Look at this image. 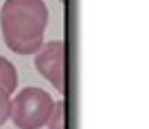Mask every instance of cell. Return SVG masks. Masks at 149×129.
I'll use <instances>...</instances> for the list:
<instances>
[{"mask_svg":"<svg viewBox=\"0 0 149 129\" xmlns=\"http://www.w3.org/2000/svg\"><path fill=\"white\" fill-rule=\"evenodd\" d=\"M48 9L44 0H7L0 9V31L7 48L33 55L44 42Z\"/></svg>","mask_w":149,"mask_h":129,"instance_id":"obj_1","label":"cell"},{"mask_svg":"<svg viewBox=\"0 0 149 129\" xmlns=\"http://www.w3.org/2000/svg\"><path fill=\"white\" fill-rule=\"evenodd\" d=\"M55 107V98L44 88H24L11 98L9 118L18 129H42Z\"/></svg>","mask_w":149,"mask_h":129,"instance_id":"obj_2","label":"cell"},{"mask_svg":"<svg viewBox=\"0 0 149 129\" xmlns=\"http://www.w3.org/2000/svg\"><path fill=\"white\" fill-rule=\"evenodd\" d=\"M35 68L57 92H64V77H66V46L61 40L42 42L35 53Z\"/></svg>","mask_w":149,"mask_h":129,"instance_id":"obj_3","label":"cell"},{"mask_svg":"<svg viewBox=\"0 0 149 129\" xmlns=\"http://www.w3.org/2000/svg\"><path fill=\"white\" fill-rule=\"evenodd\" d=\"M18 88V70L9 59L0 55V90L7 94H13Z\"/></svg>","mask_w":149,"mask_h":129,"instance_id":"obj_4","label":"cell"},{"mask_svg":"<svg viewBox=\"0 0 149 129\" xmlns=\"http://www.w3.org/2000/svg\"><path fill=\"white\" fill-rule=\"evenodd\" d=\"M64 101H55V107H53L51 116H48V123L46 127L48 129H66L64 127Z\"/></svg>","mask_w":149,"mask_h":129,"instance_id":"obj_5","label":"cell"},{"mask_svg":"<svg viewBox=\"0 0 149 129\" xmlns=\"http://www.w3.org/2000/svg\"><path fill=\"white\" fill-rule=\"evenodd\" d=\"M9 107H11V94L0 90V127L9 120Z\"/></svg>","mask_w":149,"mask_h":129,"instance_id":"obj_6","label":"cell"},{"mask_svg":"<svg viewBox=\"0 0 149 129\" xmlns=\"http://www.w3.org/2000/svg\"><path fill=\"white\" fill-rule=\"evenodd\" d=\"M59 2H64V0H59Z\"/></svg>","mask_w":149,"mask_h":129,"instance_id":"obj_7","label":"cell"}]
</instances>
